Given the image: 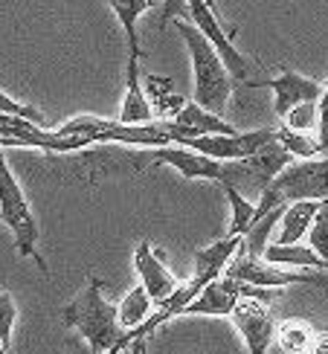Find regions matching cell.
Wrapping results in <instances>:
<instances>
[{
    "mask_svg": "<svg viewBox=\"0 0 328 354\" xmlns=\"http://www.w3.org/2000/svg\"><path fill=\"white\" fill-rule=\"evenodd\" d=\"M224 189V195H227V203H230V230L227 235H250V230L256 227V201H250L244 198L238 189L233 186H221Z\"/></svg>",
    "mask_w": 328,
    "mask_h": 354,
    "instance_id": "21",
    "label": "cell"
},
{
    "mask_svg": "<svg viewBox=\"0 0 328 354\" xmlns=\"http://www.w3.org/2000/svg\"><path fill=\"white\" fill-rule=\"evenodd\" d=\"M325 157H328V151H325Z\"/></svg>",
    "mask_w": 328,
    "mask_h": 354,
    "instance_id": "34",
    "label": "cell"
},
{
    "mask_svg": "<svg viewBox=\"0 0 328 354\" xmlns=\"http://www.w3.org/2000/svg\"><path fill=\"white\" fill-rule=\"evenodd\" d=\"M308 247L328 261V201H322L314 224H311V230H308Z\"/></svg>",
    "mask_w": 328,
    "mask_h": 354,
    "instance_id": "24",
    "label": "cell"
},
{
    "mask_svg": "<svg viewBox=\"0 0 328 354\" xmlns=\"http://www.w3.org/2000/svg\"><path fill=\"white\" fill-rule=\"evenodd\" d=\"M320 108V125H317V140H320V149L322 154L328 151V79H325V87H322V96L317 102Z\"/></svg>",
    "mask_w": 328,
    "mask_h": 354,
    "instance_id": "27",
    "label": "cell"
},
{
    "mask_svg": "<svg viewBox=\"0 0 328 354\" xmlns=\"http://www.w3.org/2000/svg\"><path fill=\"white\" fill-rule=\"evenodd\" d=\"M18 319V305H15L9 290H0V343L9 348L12 343V326Z\"/></svg>",
    "mask_w": 328,
    "mask_h": 354,
    "instance_id": "25",
    "label": "cell"
},
{
    "mask_svg": "<svg viewBox=\"0 0 328 354\" xmlns=\"http://www.w3.org/2000/svg\"><path fill=\"white\" fill-rule=\"evenodd\" d=\"M250 288H256V285L238 282V279L224 273V276L212 279V282L183 308V317H195V314H203V317H230L235 302L242 299Z\"/></svg>",
    "mask_w": 328,
    "mask_h": 354,
    "instance_id": "13",
    "label": "cell"
},
{
    "mask_svg": "<svg viewBox=\"0 0 328 354\" xmlns=\"http://www.w3.org/2000/svg\"><path fill=\"white\" fill-rule=\"evenodd\" d=\"M125 348H128V346H116V348H111V351H108V354H122V351H125Z\"/></svg>",
    "mask_w": 328,
    "mask_h": 354,
    "instance_id": "32",
    "label": "cell"
},
{
    "mask_svg": "<svg viewBox=\"0 0 328 354\" xmlns=\"http://www.w3.org/2000/svg\"><path fill=\"white\" fill-rule=\"evenodd\" d=\"M305 354H328V328H317Z\"/></svg>",
    "mask_w": 328,
    "mask_h": 354,
    "instance_id": "29",
    "label": "cell"
},
{
    "mask_svg": "<svg viewBox=\"0 0 328 354\" xmlns=\"http://www.w3.org/2000/svg\"><path fill=\"white\" fill-rule=\"evenodd\" d=\"M314 326L308 319L300 317H291V319H282L276 326V343L282 351L288 354H305L311 346V337H314Z\"/></svg>",
    "mask_w": 328,
    "mask_h": 354,
    "instance_id": "20",
    "label": "cell"
},
{
    "mask_svg": "<svg viewBox=\"0 0 328 354\" xmlns=\"http://www.w3.org/2000/svg\"><path fill=\"white\" fill-rule=\"evenodd\" d=\"M143 87H145V96L152 102V111H154V120H174L177 113L186 108V102L181 93L174 91L172 79L166 76H154V73H148L143 76Z\"/></svg>",
    "mask_w": 328,
    "mask_h": 354,
    "instance_id": "17",
    "label": "cell"
},
{
    "mask_svg": "<svg viewBox=\"0 0 328 354\" xmlns=\"http://www.w3.org/2000/svg\"><path fill=\"white\" fill-rule=\"evenodd\" d=\"M276 140L285 145V149L296 157V160H314V157H322V149H320V140L305 134V131H293L288 125L276 128Z\"/></svg>",
    "mask_w": 328,
    "mask_h": 354,
    "instance_id": "22",
    "label": "cell"
},
{
    "mask_svg": "<svg viewBox=\"0 0 328 354\" xmlns=\"http://www.w3.org/2000/svg\"><path fill=\"white\" fill-rule=\"evenodd\" d=\"M186 9H189V0H163L160 24H172L174 18H183Z\"/></svg>",
    "mask_w": 328,
    "mask_h": 354,
    "instance_id": "28",
    "label": "cell"
},
{
    "mask_svg": "<svg viewBox=\"0 0 328 354\" xmlns=\"http://www.w3.org/2000/svg\"><path fill=\"white\" fill-rule=\"evenodd\" d=\"M0 224H6L15 235V250H18L21 259H33L35 268L50 279V268L44 256L38 253V241H41V230L38 221L33 215V206H29L24 189L18 183V177L9 169L3 145H0Z\"/></svg>",
    "mask_w": 328,
    "mask_h": 354,
    "instance_id": "4",
    "label": "cell"
},
{
    "mask_svg": "<svg viewBox=\"0 0 328 354\" xmlns=\"http://www.w3.org/2000/svg\"><path fill=\"white\" fill-rule=\"evenodd\" d=\"M67 354H93V348L87 343H79L76 337H70V340H67Z\"/></svg>",
    "mask_w": 328,
    "mask_h": 354,
    "instance_id": "30",
    "label": "cell"
},
{
    "mask_svg": "<svg viewBox=\"0 0 328 354\" xmlns=\"http://www.w3.org/2000/svg\"><path fill=\"white\" fill-rule=\"evenodd\" d=\"M0 354H9V348H6L3 343H0Z\"/></svg>",
    "mask_w": 328,
    "mask_h": 354,
    "instance_id": "33",
    "label": "cell"
},
{
    "mask_svg": "<svg viewBox=\"0 0 328 354\" xmlns=\"http://www.w3.org/2000/svg\"><path fill=\"white\" fill-rule=\"evenodd\" d=\"M145 340L148 337H134L131 346L125 348V354H145Z\"/></svg>",
    "mask_w": 328,
    "mask_h": 354,
    "instance_id": "31",
    "label": "cell"
},
{
    "mask_svg": "<svg viewBox=\"0 0 328 354\" xmlns=\"http://www.w3.org/2000/svg\"><path fill=\"white\" fill-rule=\"evenodd\" d=\"M102 288L105 285L99 276H87L84 288L64 305L67 328H76L93 354H108L116 346H131V334L119 326V311L102 297Z\"/></svg>",
    "mask_w": 328,
    "mask_h": 354,
    "instance_id": "1",
    "label": "cell"
},
{
    "mask_svg": "<svg viewBox=\"0 0 328 354\" xmlns=\"http://www.w3.org/2000/svg\"><path fill=\"white\" fill-rule=\"evenodd\" d=\"M186 18L195 24L201 32L210 38V44L218 50V55L224 58V64H227V70L233 73V79L238 82H250L253 79V62L247 55H242L235 50V44H233V32H227V29L221 26L218 21V15L215 9L206 3V0H189V9H186Z\"/></svg>",
    "mask_w": 328,
    "mask_h": 354,
    "instance_id": "8",
    "label": "cell"
},
{
    "mask_svg": "<svg viewBox=\"0 0 328 354\" xmlns=\"http://www.w3.org/2000/svg\"><path fill=\"white\" fill-rule=\"evenodd\" d=\"M172 24H174L177 32H181L183 44L189 47V55H192V73H195V102L201 108L221 116V111L230 105V96H233V73L227 70V64H224V58L210 44V38H206L189 18L186 21L174 18Z\"/></svg>",
    "mask_w": 328,
    "mask_h": 354,
    "instance_id": "2",
    "label": "cell"
},
{
    "mask_svg": "<svg viewBox=\"0 0 328 354\" xmlns=\"http://www.w3.org/2000/svg\"><path fill=\"white\" fill-rule=\"evenodd\" d=\"M0 113H6V116H21V120H33V122L44 125V113H41L38 108L24 105V102L6 96L3 91H0Z\"/></svg>",
    "mask_w": 328,
    "mask_h": 354,
    "instance_id": "26",
    "label": "cell"
},
{
    "mask_svg": "<svg viewBox=\"0 0 328 354\" xmlns=\"http://www.w3.org/2000/svg\"><path fill=\"white\" fill-rule=\"evenodd\" d=\"M242 247H244V235H224V239L212 241L210 247L198 250L195 253V276L192 279H198V282L206 288L212 279L227 273V264L233 261V256Z\"/></svg>",
    "mask_w": 328,
    "mask_h": 354,
    "instance_id": "14",
    "label": "cell"
},
{
    "mask_svg": "<svg viewBox=\"0 0 328 354\" xmlns=\"http://www.w3.org/2000/svg\"><path fill=\"white\" fill-rule=\"evenodd\" d=\"M247 87H271L273 96H276L273 108H276L279 120H285V116L296 105H302V102H320V96H322V84L317 79L300 76V73H291V70H282L279 79H264V82L250 79Z\"/></svg>",
    "mask_w": 328,
    "mask_h": 354,
    "instance_id": "12",
    "label": "cell"
},
{
    "mask_svg": "<svg viewBox=\"0 0 328 354\" xmlns=\"http://www.w3.org/2000/svg\"><path fill=\"white\" fill-rule=\"evenodd\" d=\"M134 270H137V276H140V285H143L148 293H152V299H154L157 308L166 302L177 288L183 285L181 279H177V276L166 268L163 256L154 253V247H152V241H148V239H143V241L137 244V250H134Z\"/></svg>",
    "mask_w": 328,
    "mask_h": 354,
    "instance_id": "11",
    "label": "cell"
},
{
    "mask_svg": "<svg viewBox=\"0 0 328 354\" xmlns=\"http://www.w3.org/2000/svg\"><path fill=\"white\" fill-rule=\"evenodd\" d=\"M293 201H328V157L293 160L256 201V224L273 209H285Z\"/></svg>",
    "mask_w": 328,
    "mask_h": 354,
    "instance_id": "3",
    "label": "cell"
},
{
    "mask_svg": "<svg viewBox=\"0 0 328 354\" xmlns=\"http://www.w3.org/2000/svg\"><path fill=\"white\" fill-rule=\"evenodd\" d=\"M322 201H293L285 206L282 212V230H279V241L276 244H300L308 239V230L314 224V218L320 212Z\"/></svg>",
    "mask_w": 328,
    "mask_h": 354,
    "instance_id": "16",
    "label": "cell"
},
{
    "mask_svg": "<svg viewBox=\"0 0 328 354\" xmlns=\"http://www.w3.org/2000/svg\"><path fill=\"white\" fill-rule=\"evenodd\" d=\"M152 308H154V299H152V293H148L143 285L137 288H131L122 302L116 305V311H119V326H122L125 331H134V328H140L143 322L152 317Z\"/></svg>",
    "mask_w": 328,
    "mask_h": 354,
    "instance_id": "19",
    "label": "cell"
},
{
    "mask_svg": "<svg viewBox=\"0 0 328 354\" xmlns=\"http://www.w3.org/2000/svg\"><path fill=\"white\" fill-rule=\"evenodd\" d=\"M227 276L238 279V282L256 285V288H291V285H311V288H322V293L328 297V276L325 270L320 273H308V270H285L282 264L267 261L264 256H250L244 250H238L233 256V261L227 264Z\"/></svg>",
    "mask_w": 328,
    "mask_h": 354,
    "instance_id": "7",
    "label": "cell"
},
{
    "mask_svg": "<svg viewBox=\"0 0 328 354\" xmlns=\"http://www.w3.org/2000/svg\"><path fill=\"white\" fill-rule=\"evenodd\" d=\"M288 128H293V131H305V134H311L317 125H320V108H317V102H302V105H296L285 120Z\"/></svg>",
    "mask_w": 328,
    "mask_h": 354,
    "instance_id": "23",
    "label": "cell"
},
{
    "mask_svg": "<svg viewBox=\"0 0 328 354\" xmlns=\"http://www.w3.org/2000/svg\"><path fill=\"white\" fill-rule=\"evenodd\" d=\"M108 6L113 9V15L119 18L125 29V41H128V58H140V32H137V21L148 9L157 6V0H108Z\"/></svg>",
    "mask_w": 328,
    "mask_h": 354,
    "instance_id": "18",
    "label": "cell"
},
{
    "mask_svg": "<svg viewBox=\"0 0 328 354\" xmlns=\"http://www.w3.org/2000/svg\"><path fill=\"white\" fill-rule=\"evenodd\" d=\"M119 122H128V125L154 122L152 102H148V96H145L143 76H140V58H128V67H125V96H122V108H119Z\"/></svg>",
    "mask_w": 328,
    "mask_h": 354,
    "instance_id": "15",
    "label": "cell"
},
{
    "mask_svg": "<svg viewBox=\"0 0 328 354\" xmlns=\"http://www.w3.org/2000/svg\"><path fill=\"white\" fill-rule=\"evenodd\" d=\"M276 140V128H256V131H235V134H203V137H189L181 145L195 149L206 157L215 160H242L262 151L267 142Z\"/></svg>",
    "mask_w": 328,
    "mask_h": 354,
    "instance_id": "9",
    "label": "cell"
},
{
    "mask_svg": "<svg viewBox=\"0 0 328 354\" xmlns=\"http://www.w3.org/2000/svg\"><path fill=\"white\" fill-rule=\"evenodd\" d=\"M276 293V288H250L230 314L233 326L242 334L250 354H267L271 343L276 340V319L271 311V299Z\"/></svg>",
    "mask_w": 328,
    "mask_h": 354,
    "instance_id": "6",
    "label": "cell"
},
{
    "mask_svg": "<svg viewBox=\"0 0 328 354\" xmlns=\"http://www.w3.org/2000/svg\"><path fill=\"white\" fill-rule=\"evenodd\" d=\"M154 166H172L186 180H212L218 186L224 180V174H227V160L206 157L195 149H186V145H163V149H154L152 163L143 166V171Z\"/></svg>",
    "mask_w": 328,
    "mask_h": 354,
    "instance_id": "10",
    "label": "cell"
},
{
    "mask_svg": "<svg viewBox=\"0 0 328 354\" xmlns=\"http://www.w3.org/2000/svg\"><path fill=\"white\" fill-rule=\"evenodd\" d=\"M293 154L282 145L279 140L267 142L262 151L242 157V160H227V174H224L221 186H233L238 189L244 198L259 201L262 192L271 186L276 177L293 163Z\"/></svg>",
    "mask_w": 328,
    "mask_h": 354,
    "instance_id": "5",
    "label": "cell"
}]
</instances>
